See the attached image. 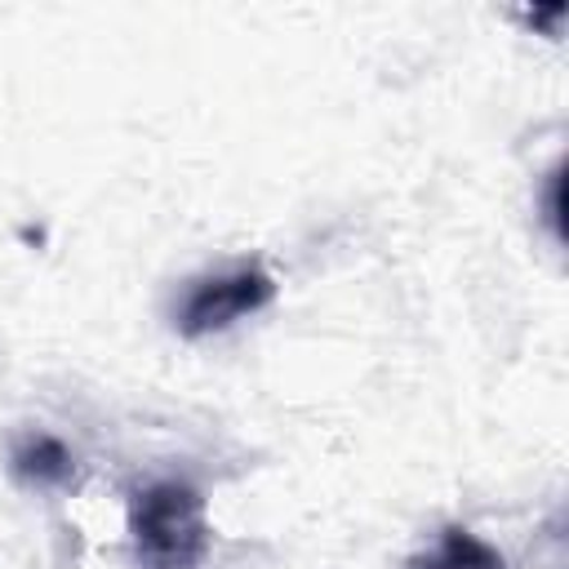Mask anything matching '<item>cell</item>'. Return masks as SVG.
<instances>
[{
  "mask_svg": "<svg viewBox=\"0 0 569 569\" xmlns=\"http://www.w3.org/2000/svg\"><path fill=\"white\" fill-rule=\"evenodd\" d=\"M209 516L191 480L164 476L129 498L133 569H200L209 556Z\"/></svg>",
  "mask_w": 569,
  "mask_h": 569,
  "instance_id": "6da1fadb",
  "label": "cell"
},
{
  "mask_svg": "<svg viewBox=\"0 0 569 569\" xmlns=\"http://www.w3.org/2000/svg\"><path fill=\"white\" fill-rule=\"evenodd\" d=\"M271 298H276V280L258 262L204 271L182 284L173 302V329L182 338H209L240 325L244 316H258L262 307H271Z\"/></svg>",
  "mask_w": 569,
  "mask_h": 569,
  "instance_id": "7a4b0ae2",
  "label": "cell"
},
{
  "mask_svg": "<svg viewBox=\"0 0 569 569\" xmlns=\"http://www.w3.org/2000/svg\"><path fill=\"white\" fill-rule=\"evenodd\" d=\"M9 471H13L27 489L49 493V489H67V485L76 480V458H71V449H67L58 436L31 431V436L13 440V449H9Z\"/></svg>",
  "mask_w": 569,
  "mask_h": 569,
  "instance_id": "3957f363",
  "label": "cell"
},
{
  "mask_svg": "<svg viewBox=\"0 0 569 569\" xmlns=\"http://www.w3.org/2000/svg\"><path fill=\"white\" fill-rule=\"evenodd\" d=\"M409 569H511L507 556L498 547H489L485 538H476L462 525H445L413 560Z\"/></svg>",
  "mask_w": 569,
  "mask_h": 569,
  "instance_id": "277c9868",
  "label": "cell"
}]
</instances>
